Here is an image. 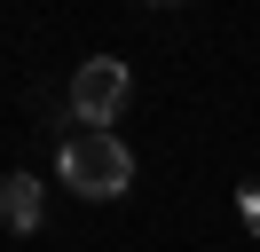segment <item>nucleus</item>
Returning a JSON list of instances; mask_svg holds the SVG:
<instances>
[{
  "instance_id": "f03ea898",
  "label": "nucleus",
  "mask_w": 260,
  "mask_h": 252,
  "mask_svg": "<svg viewBox=\"0 0 260 252\" xmlns=\"http://www.w3.org/2000/svg\"><path fill=\"white\" fill-rule=\"evenodd\" d=\"M126 94H134V79H126V63H118V55H95V63L71 71V110H79L87 134H111V118L126 110Z\"/></svg>"
},
{
  "instance_id": "7ed1b4c3",
  "label": "nucleus",
  "mask_w": 260,
  "mask_h": 252,
  "mask_svg": "<svg viewBox=\"0 0 260 252\" xmlns=\"http://www.w3.org/2000/svg\"><path fill=\"white\" fill-rule=\"evenodd\" d=\"M0 220H8L16 236L40 229V181H32V173H8V181H0Z\"/></svg>"
},
{
  "instance_id": "f257e3e1",
  "label": "nucleus",
  "mask_w": 260,
  "mask_h": 252,
  "mask_svg": "<svg viewBox=\"0 0 260 252\" xmlns=\"http://www.w3.org/2000/svg\"><path fill=\"white\" fill-rule=\"evenodd\" d=\"M126 181H134V158H126V142L118 134H71L63 142V189H79V197H126Z\"/></svg>"
},
{
  "instance_id": "20e7f679",
  "label": "nucleus",
  "mask_w": 260,
  "mask_h": 252,
  "mask_svg": "<svg viewBox=\"0 0 260 252\" xmlns=\"http://www.w3.org/2000/svg\"><path fill=\"white\" fill-rule=\"evenodd\" d=\"M237 205H244V229H252V236H260V181H252V189H244V197H237Z\"/></svg>"
}]
</instances>
